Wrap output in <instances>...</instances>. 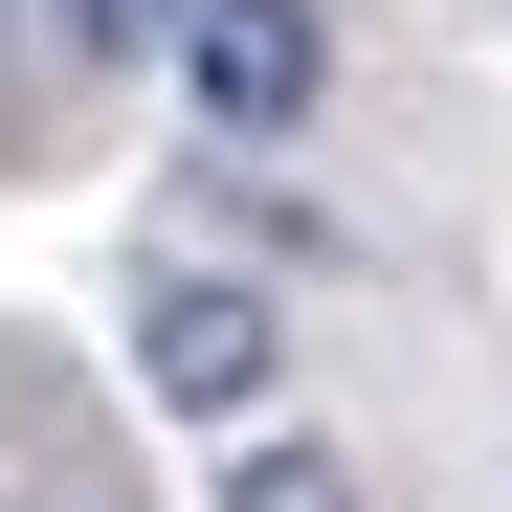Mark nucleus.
Masks as SVG:
<instances>
[{
  "mask_svg": "<svg viewBox=\"0 0 512 512\" xmlns=\"http://www.w3.org/2000/svg\"><path fill=\"white\" fill-rule=\"evenodd\" d=\"M156 67L201 90V134H290V112L334 90V23H312V0H179Z\"/></svg>",
  "mask_w": 512,
  "mask_h": 512,
  "instance_id": "f257e3e1",
  "label": "nucleus"
},
{
  "mask_svg": "<svg viewBox=\"0 0 512 512\" xmlns=\"http://www.w3.org/2000/svg\"><path fill=\"white\" fill-rule=\"evenodd\" d=\"M134 379L179 401V423H245V401L290 379V334H268V290H223V268H156V290H134Z\"/></svg>",
  "mask_w": 512,
  "mask_h": 512,
  "instance_id": "f03ea898",
  "label": "nucleus"
},
{
  "mask_svg": "<svg viewBox=\"0 0 512 512\" xmlns=\"http://www.w3.org/2000/svg\"><path fill=\"white\" fill-rule=\"evenodd\" d=\"M223 512H379V490H357V446H245Z\"/></svg>",
  "mask_w": 512,
  "mask_h": 512,
  "instance_id": "7ed1b4c3",
  "label": "nucleus"
},
{
  "mask_svg": "<svg viewBox=\"0 0 512 512\" xmlns=\"http://www.w3.org/2000/svg\"><path fill=\"white\" fill-rule=\"evenodd\" d=\"M67 45H90V67H156V45H179V0H67Z\"/></svg>",
  "mask_w": 512,
  "mask_h": 512,
  "instance_id": "20e7f679",
  "label": "nucleus"
}]
</instances>
